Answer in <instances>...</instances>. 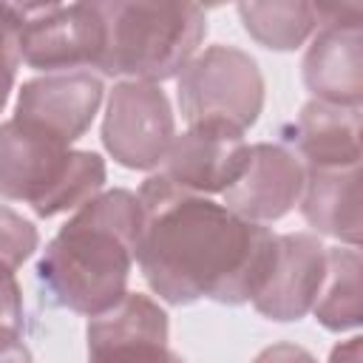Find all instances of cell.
I'll return each instance as SVG.
<instances>
[{
  "mask_svg": "<svg viewBox=\"0 0 363 363\" xmlns=\"http://www.w3.org/2000/svg\"><path fill=\"white\" fill-rule=\"evenodd\" d=\"M136 199L142 204L136 264L159 301L187 306L207 298L241 306L258 295L278 233L238 218L213 196L173 184L159 170L142 182Z\"/></svg>",
  "mask_w": 363,
  "mask_h": 363,
  "instance_id": "6da1fadb",
  "label": "cell"
},
{
  "mask_svg": "<svg viewBox=\"0 0 363 363\" xmlns=\"http://www.w3.org/2000/svg\"><path fill=\"white\" fill-rule=\"evenodd\" d=\"M142 238V204L133 190L94 196L45 244L34 275L43 303L96 318L128 295Z\"/></svg>",
  "mask_w": 363,
  "mask_h": 363,
  "instance_id": "7a4b0ae2",
  "label": "cell"
},
{
  "mask_svg": "<svg viewBox=\"0 0 363 363\" xmlns=\"http://www.w3.org/2000/svg\"><path fill=\"white\" fill-rule=\"evenodd\" d=\"M105 17L102 77L162 85L184 71L207 37V14L196 3H99Z\"/></svg>",
  "mask_w": 363,
  "mask_h": 363,
  "instance_id": "3957f363",
  "label": "cell"
},
{
  "mask_svg": "<svg viewBox=\"0 0 363 363\" xmlns=\"http://www.w3.org/2000/svg\"><path fill=\"white\" fill-rule=\"evenodd\" d=\"M105 159L94 150H74L14 119L0 122V196L23 201L40 218L79 210L102 193Z\"/></svg>",
  "mask_w": 363,
  "mask_h": 363,
  "instance_id": "277c9868",
  "label": "cell"
},
{
  "mask_svg": "<svg viewBox=\"0 0 363 363\" xmlns=\"http://www.w3.org/2000/svg\"><path fill=\"white\" fill-rule=\"evenodd\" d=\"M176 79L179 111L187 125L227 122L247 130L264 111V74L255 57L235 45H207Z\"/></svg>",
  "mask_w": 363,
  "mask_h": 363,
  "instance_id": "5b68a950",
  "label": "cell"
},
{
  "mask_svg": "<svg viewBox=\"0 0 363 363\" xmlns=\"http://www.w3.org/2000/svg\"><path fill=\"white\" fill-rule=\"evenodd\" d=\"M20 57L43 74L94 71L105 51L99 3H17Z\"/></svg>",
  "mask_w": 363,
  "mask_h": 363,
  "instance_id": "8992f818",
  "label": "cell"
},
{
  "mask_svg": "<svg viewBox=\"0 0 363 363\" xmlns=\"http://www.w3.org/2000/svg\"><path fill=\"white\" fill-rule=\"evenodd\" d=\"M176 136V116L162 85L119 79L105 105L102 145L119 167L156 170Z\"/></svg>",
  "mask_w": 363,
  "mask_h": 363,
  "instance_id": "52a82bcc",
  "label": "cell"
},
{
  "mask_svg": "<svg viewBox=\"0 0 363 363\" xmlns=\"http://www.w3.org/2000/svg\"><path fill=\"white\" fill-rule=\"evenodd\" d=\"M318 31L301 62L312 99L360 108L363 99V9L354 3H318Z\"/></svg>",
  "mask_w": 363,
  "mask_h": 363,
  "instance_id": "ba28073f",
  "label": "cell"
},
{
  "mask_svg": "<svg viewBox=\"0 0 363 363\" xmlns=\"http://www.w3.org/2000/svg\"><path fill=\"white\" fill-rule=\"evenodd\" d=\"M102 99L105 85L94 71L43 74L23 82L11 119L71 147L94 125Z\"/></svg>",
  "mask_w": 363,
  "mask_h": 363,
  "instance_id": "9c48e42d",
  "label": "cell"
},
{
  "mask_svg": "<svg viewBox=\"0 0 363 363\" xmlns=\"http://www.w3.org/2000/svg\"><path fill=\"white\" fill-rule=\"evenodd\" d=\"M85 363H187L170 349L167 312L142 292H128L113 309L88 318Z\"/></svg>",
  "mask_w": 363,
  "mask_h": 363,
  "instance_id": "30bf717a",
  "label": "cell"
},
{
  "mask_svg": "<svg viewBox=\"0 0 363 363\" xmlns=\"http://www.w3.org/2000/svg\"><path fill=\"white\" fill-rule=\"evenodd\" d=\"M247 159L244 130L227 122H196L173 136L159 173L190 193L221 196L244 173Z\"/></svg>",
  "mask_w": 363,
  "mask_h": 363,
  "instance_id": "8fae6325",
  "label": "cell"
},
{
  "mask_svg": "<svg viewBox=\"0 0 363 363\" xmlns=\"http://www.w3.org/2000/svg\"><path fill=\"white\" fill-rule=\"evenodd\" d=\"M303 182L306 167L286 145L255 142L250 145L244 173L221 193V204L238 218L267 227L298 204Z\"/></svg>",
  "mask_w": 363,
  "mask_h": 363,
  "instance_id": "7c38bea8",
  "label": "cell"
},
{
  "mask_svg": "<svg viewBox=\"0 0 363 363\" xmlns=\"http://www.w3.org/2000/svg\"><path fill=\"white\" fill-rule=\"evenodd\" d=\"M326 278V247L315 233L275 235V258L252 309L269 320L292 323L312 312Z\"/></svg>",
  "mask_w": 363,
  "mask_h": 363,
  "instance_id": "4fadbf2b",
  "label": "cell"
},
{
  "mask_svg": "<svg viewBox=\"0 0 363 363\" xmlns=\"http://www.w3.org/2000/svg\"><path fill=\"white\" fill-rule=\"evenodd\" d=\"M286 147L306 170H337L360 164V108L309 99L284 128Z\"/></svg>",
  "mask_w": 363,
  "mask_h": 363,
  "instance_id": "5bb4252c",
  "label": "cell"
},
{
  "mask_svg": "<svg viewBox=\"0 0 363 363\" xmlns=\"http://www.w3.org/2000/svg\"><path fill=\"white\" fill-rule=\"evenodd\" d=\"M298 207L315 235H329L343 247H360V164L306 170Z\"/></svg>",
  "mask_w": 363,
  "mask_h": 363,
  "instance_id": "9a60e30c",
  "label": "cell"
},
{
  "mask_svg": "<svg viewBox=\"0 0 363 363\" xmlns=\"http://www.w3.org/2000/svg\"><path fill=\"white\" fill-rule=\"evenodd\" d=\"M312 315L329 332H352L360 326L363 303L357 247H326V278L312 306Z\"/></svg>",
  "mask_w": 363,
  "mask_h": 363,
  "instance_id": "2e32d148",
  "label": "cell"
},
{
  "mask_svg": "<svg viewBox=\"0 0 363 363\" xmlns=\"http://www.w3.org/2000/svg\"><path fill=\"white\" fill-rule=\"evenodd\" d=\"M244 31L269 51H295L318 31V3L272 0V3H238Z\"/></svg>",
  "mask_w": 363,
  "mask_h": 363,
  "instance_id": "e0dca14e",
  "label": "cell"
},
{
  "mask_svg": "<svg viewBox=\"0 0 363 363\" xmlns=\"http://www.w3.org/2000/svg\"><path fill=\"white\" fill-rule=\"evenodd\" d=\"M37 247H40V233L34 221L0 204V264L17 272L37 252Z\"/></svg>",
  "mask_w": 363,
  "mask_h": 363,
  "instance_id": "ac0fdd59",
  "label": "cell"
},
{
  "mask_svg": "<svg viewBox=\"0 0 363 363\" xmlns=\"http://www.w3.org/2000/svg\"><path fill=\"white\" fill-rule=\"evenodd\" d=\"M20 57V14L17 3H0V113L9 102V94L17 79Z\"/></svg>",
  "mask_w": 363,
  "mask_h": 363,
  "instance_id": "d6986e66",
  "label": "cell"
},
{
  "mask_svg": "<svg viewBox=\"0 0 363 363\" xmlns=\"http://www.w3.org/2000/svg\"><path fill=\"white\" fill-rule=\"evenodd\" d=\"M23 286L17 272L0 264V335H23Z\"/></svg>",
  "mask_w": 363,
  "mask_h": 363,
  "instance_id": "ffe728a7",
  "label": "cell"
},
{
  "mask_svg": "<svg viewBox=\"0 0 363 363\" xmlns=\"http://www.w3.org/2000/svg\"><path fill=\"white\" fill-rule=\"evenodd\" d=\"M252 363H318L315 354L298 343H272L255 354Z\"/></svg>",
  "mask_w": 363,
  "mask_h": 363,
  "instance_id": "44dd1931",
  "label": "cell"
},
{
  "mask_svg": "<svg viewBox=\"0 0 363 363\" xmlns=\"http://www.w3.org/2000/svg\"><path fill=\"white\" fill-rule=\"evenodd\" d=\"M0 363H34L23 335H0Z\"/></svg>",
  "mask_w": 363,
  "mask_h": 363,
  "instance_id": "7402d4cb",
  "label": "cell"
},
{
  "mask_svg": "<svg viewBox=\"0 0 363 363\" xmlns=\"http://www.w3.org/2000/svg\"><path fill=\"white\" fill-rule=\"evenodd\" d=\"M329 363H360V335H352L349 340L337 343L329 354Z\"/></svg>",
  "mask_w": 363,
  "mask_h": 363,
  "instance_id": "603a6c76",
  "label": "cell"
}]
</instances>
